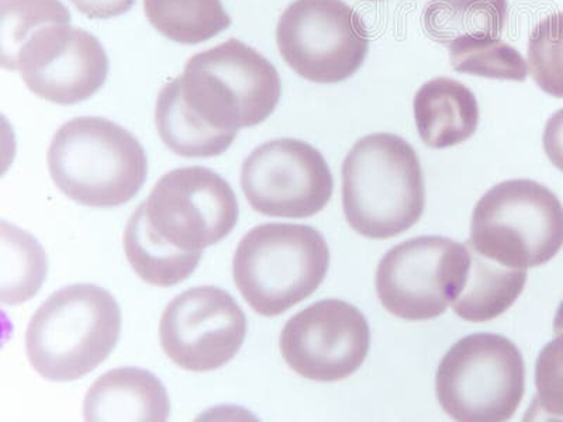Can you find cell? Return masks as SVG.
<instances>
[{
	"instance_id": "cell-1",
	"label": "cell",
	"mask_w": 563,
	"mask_h": 422,
	"mask_svg": "<svg viewBox=\"0 0 563 422\" xmlns=\"http://www.w3.org/2000/svg\"><path fill=\"white\" fill-rule=\"evenodd\" d=\"M346 221L371 240L394 238L419 223L426 185L419 155L399 135H366L343 165Z\"/></svg>"
},
{
	"instance_id": "cell-2",
	"label": "cell",
	"mask_w": 563,
	"mask_h": 422,
	"mask_svg": "<svg viewBox=\"0 0 563 422\" xmlns=\"http://www.w3.org/2000/svg\"><path fill=\"white\" fill-rule=\"evenodd\" d=\"M122 311L108 290L70 285L35 311L26 333L32 368L53 381H74L102 365L119 343Z\"/></svg>"
},
{
	"instance_id": "cell-3",
	"label": "cell",
	"mask_w": 563,
	"mask_h": 422,
	"mask_svg": "<svg viewBox=\"0 0 563 422\" xmlns=\"http://www.w3.org/2000/svg\"><path fill=\"white\" fill-rule=\"evenodd\" d=\"M174 84L189 113L206 127L223 133L264 123L282 95L274 65L235 38L194 55Z\"/></svg>"
},
{
	"instance_id": "cell-4",
	"label": "cell",
	"mask_w": 563,
	"mask_h": 422,
	"mask_svg": "<svg viewBox=\"0 0 563 422\" xmlns=\"http://www.w3.org/2000/svg\"><path fill=\"white\" fill-rule=\"evenodd\" d=\"M47 164L57 188L90 208L129 203L148 175L147 155L139 140L102 118L65 123L49 145Z\"/></svg>"
},
{
	"instance_id": "cell-5",
	"label": "cell",
	"mask_w": 563,
	"mask_h": 422,
	"mask_svg": "<svg viewBox=\"0 0 563 422\" xmlns=\"http://www.w3.org/2000/svg\"><path fill=\"white\" fill-rule=\"evenodd\" d=\"M329 265V245L319 231L263 224L235 249L234 284L255 313L276 316L309 299L323 284Z\"/></svg>"
},
{
	"instance_id": "cell-6",
	"label": "cell",
	"mask_w": 563,
	"mask_h": 422,
	"mask_svg": "<svg viewBox=\"0 0 563 422\" xmlns=\"http://www.w3.org/2000/svg\"><path fill=\"white\" fill-rule=\"evenodd\" d=\"M470 243L507 268L545 265L563 246L560 199L530 179L496 185L476 204Z\"/></svg>"
},
{
	"instance_id": "cell-7",
	"label": "cell",
	"mask_w": 563,
	"mask_h": 422,
	"mask_svg": "<svg viewBox=\"0 0 563 422\" xmlns=\"http://www.w3.org/2000/svg\"><path fill=\"white\" fill-rule=\"evenodd\" d=\"M435 391L442 410L452 420L509 421L525 397V359L506 336H465L442 358Z\"/></svg>"
},
{
	"instance_id": "cell-8",
	"label": "cell",
	"mask_w": 563,
	"mask_h": 422,
	"mask_svg": "<svg viewBox=\"0 0 563 422\" xmlns=\"http://www.w3.org/2000/svg\"><path fill=\"white\" fill-rule=\"evenodd\" d=\"M276 44L299 77L339 84L358 73L369 52V35L343 0H295L282 13Z\"/></svg>"
},
{
	"instance_id": "cell-9",
	"label": "cell",
	"mask_w": 563,
	"mask_h": 422,
	"mask_svg": "<svg viewBox=\"0 0 563 422\" xmlns=\"http://www.w3.org/2000/svg\"><path fill=\"white\" fill-rule=\"evenodd\" d=\"M144 203L151 229L184 251L220 243L239 221V202L231 186L202 167L170 170Z\"/></svg>"
},
{
	"instance_id": "cell-10",
	"label": "cell",
	"mask_w": 563,
	"mask_h": 422,
	"mask_svg": "<svg viewBox=\"0 0 563 422\" xmlns=\"http://www.w3.org/2000/svg\"><path fill=\"white\" fill-rule=\"evenodd\" d=\"M241 189L261 214L306 219L330 202L334 180L319 149L301 140L278 138L244 160Z\"/></svg>"
},
{
	"instance_id": "cell-11",
	"label": "cell",
	"mask_w": 563,
	"mask_h": 422,
	"mask_svg": "<svg viewBox=\"0 0 563 422\" xmlns=\"http://www.w3.org/2000/svg\"><path fill=\"white\" fill-rule=\"evenodd\" d=\"M466 258V244L449 238L406 241L380 260L376 293L384 308L399 319H437L445 313L454 299Z\"/></svg>"
},
{
	"instance_id": "cell-12",
	"label": "cell",
	"mask_w": 563,
	"mask_h": 422,
	"mask_svg": "<svg viewBox=\"0 0 563 422\" xmlns=\"http://www.w3.org/2000/svg\"><path fill=\"white\" fill-rule=\"evenodd\" d=\"M246 319L238 301L214 286H199L170 301L159 323L161 346L189 371L223 368L243 346Z\"/></svg>"
},
{
	"instance_id": "cell-13",
	"label": "cell",
	"mask_w": 563,
	"mask_h": 422,
	"mask_svg": "<svg viewBox=\"0 0 563 422\" xmlns=\"http://www.w3.org/2000/svg\"><path fill=\"white\" fill-rule=\"evenodd\" d=\"M282 356L301 378L333 384L364 365L371 330L364 314L341 300H323L291 316L280 334Z\"/></svg>"
},
{
	"instance_id": "cell-14",
	"label": "cell",
	"mask_w": 563,
	"mask_h": 422,
	"mask_svg": "<svg viewBox=\"0 0 563 422\" xmlns=\"http://www.w3.org/2000/svg\"><path fill=\"white\" fill-rule=\"evenodd\" d=\"M14 70L38 98L68 106L85 102L102 89L109 57L102 43L70 23L38 29L23 44Z\"/></svg>"
},
{
	"instance_id": "cell-15",
	"label": "cell",
	"mask_w": 563,
	"mask_h": 422,
	"mask_svg": "<svg viewBox=\"0 0 563 422\" xmlns=\"http://www.w3.org/2000/svg\"><path fill=\"white\" fill-rule=\"evenodd\" d=\"M169 413L165 386L148 370L135 368L100 376L84 403V417L89 422H164Z\"/></svg>"
},
{
	"instance_id": "cell-16",
	"label": "cell",
	"mask_w": 563,
	"mask_h": 422,
	"mask_svg": "<svg viewBox=\"0 0 563 422\" xmlns=\"http://www.w3.org/2000/svg\"><path fill=\"white\" fill-rule=\"evenodd\" d=\"M417 132L430 148L456 147L476 133L479 104L472 90L451 78H434L415 97Z\"/></svg>"
},
{
	"instance_id": "cell-17",
	"label": "cell",
	"mask_w": 563,
	"mask_h": 422,
	"mask_svg": "<svg viewBox=\"0 0 563 422\" xmlns=\"http://www.w3.org/2000/svg\"><path fill=\"white\" fill-rule=\"evenodd\" d=\"M464 274L452 310L470 323H487L505 314L520 298L527 284L526 269H512L477 253L470 241Z\"/></svg>"
},
{
	"instance_id": "cell-18",
	"label": "cell",
	"mask_w": 563,
	"mask_h": 422,
	"mask_svg": "<svg viewBox=\"0 0 563 422\" xmlns=\"http://www.w3.org/2000/svg\"><path fill=\"white\" fill-rule=\"evenodd\" d=\"M124 253L145 284L170 288L198 268L202 251H184L159 237L147 220L145 203L134 211L124 233Z\"/></svg>"
},
{
	"instance_id": "cell-19",
	"label": "cell",
	"mask_w": 563,
	"mask_h": 422,
	"mask_svg": "<svg viewBox=\"0 0 563 422\" xmlns=\"http://www.w3.org/2000/svg\"><path fill=\"white\" fill-rule=\"evenodd\" d=\"M507 14V0H430L422 24L434 42L449 45L462 37L500 38Z\"/></svg>"
},
{
	"instance_id": "cell-20",
	"label": "cell",
	"mask_w": 563,
	"mask_h": 422,
	"mask_svg": "<svg viewBox=\"0 0 563 422\" xmlns=\"http://www.w3.org/2000/svg\"><path fill=\"white\" fill-rule=\"evenodd\" d=\"M155 125L163 143L185 158H211L225 153L238 133L205 127L186 110L174 82L165 85L155 106Z\"/></svg>"
},
{
	"instance_id": "cell-21",
	"label": "cell",
	"mask_w": 563,
	"mask_h": 422,
	"mask_svg": "<svg viewBox=\"0 0 563 422\" xmlns=\"http://www.w3.org/2000/svg\"><path fill=\"white\" fill-rule=\"evenodd\" d=\"M148 22L170 42L195 45L231 26L221 0H144Z\"/></svg>"
},
{
	"instance_id": "cell-22",
	"label": "cell",
	"mask_w": 563,
	"mask_h": 422,
	"mask_svg": "<svg viewBox=\"0 0 563 422\" xmlns=\"http://www.w3.org/2000/svg\"><path fill=\"white\" fill-rule=\"evenodd\" d=\"M2 240V280L0 300L3 304L18 306L33 299L42 289L47 276V255L42 245L26 231L3 221L0 227Z\"/></svg>"
},
{
	"instance_id": "cell-23",
	"label": "cell",
	"mask_w": 563,
	"mask_h": 422,
	"mask_svg": "<svg viewBox=\"0 0 563 422\" xmlns=\"http://www.w3.org/2000/svg\"><path fill=\"white\" fill-rule=\"evenodd\" d=\"M70 23L59 0H0V64L14 70L18 54L38 29Z\"/></svg>"
},
{
	"instance_id": "cell-24",
	"label": "cell",
	"mask_w": 563,
	"mask_h": 422,
	"mask_svg": "<svg viewBox=\"0 0 563 422\" xmlns=\"http://www.w3.org/2000/svg\"><path fill=\"white\" fill-rule=\"evenodd\" d=\"M446 47L452 68L460 74L525 82L530 70L522 55L500 38L462 37Z\"/></svg>"
},
{
	"instance_id": "cell-25",
	"label": "cell",
	"mask_w": 563,
	"mask_h": 422,
	"mask_svg": "<svg viewBox=\"0 0 563 422\" xmlns=\"http://www.w3.org/2000/svg\"><path fill=\"white\" fill-rule=\"evenodd\" d=\"M528 69L538 87L563 99V12L537 24L528 40Z\"/></svg>"
},
{
	"instance_id": "cell-26",
	"label": "cell",
	"mask_w": 563,
	"mask_h": 422,
	"mask_svg": "<svg viewBox=\"0 0 563 422\" xmlns=\"http://www.w3.org/2000/svg\"><path fill=\"white\" fill-rule=\"evenodd\" d=\"M537 397L532 407L563 420V334L545 345L536 365Z\"/></svg>"
},
{
	"instance_id": "cell-27",
	"label": "cell",
	"mask_w": 563,
	"mask_h": 422,
	"mask_svg": "<svg viewBox=\"0 0 563 422\" xmlns=\"http://www.w3.org/2000/svg\"><path fill=\"white\" fill-rule=\"evenodd\" d=\"M84 16L108 20L122 16L132 9L135 0H69Z\"/></svg>"
},
{
	"instance_id": "cell-28",
	"label": "cell",
	"mask_w": 563,
	"mask_h": 422,
	"mask_svg": "<svg viewBox=\"0 0 563 422\" xmlns=\"http://www.w3.org/2000/svg\"><path fill=\"white\" fill-rule=\"evenodd\" d=\"M542 140L547 157L563 173V109L548 120Z\"/></svg>"
},
{
	"instance_id": "cell-29",
	"label": "cell",
	"mask_w": 563,
	"mask_h": 422,
	"mask_svg": "<svg viewBox=\"0 0 563 422\" xmlns=\"http://www.w3.org/2000/svg\"><path fill=\"white\" fill-rule=\"evenodd\" d=\"M554 331L556 335L563 334V301L560 309L556 311L554 320Z\"/></svg>"
},
{
	"instance_id": "cell-30",
	"label": "cell",
	"mask_w": 563,
	"mask_h": 422,
	"mask_svg": "<svg viewBox=\"0 0 563 422\" xmlns=\"http://www.w3.org/2000/svg\"><path fill=\"white\" fill-rule=\"evenodd\" d=\"M371 2H375V0H371Z\"/></svg>"
}]
</instances>
